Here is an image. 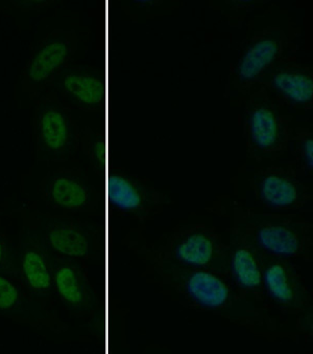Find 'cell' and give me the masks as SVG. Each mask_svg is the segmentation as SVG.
Masks as SVG:
<instances>
[{"label": "cell", "instance_id": "cell-8", "mask_svg": "<svg viewBox=\"0 0 313 354\" xmlns=\"http://www.w3.org/2000/svg\"><path fill=\"white\" fill-rule=\"evenodd\" d=\"M74 30L57 28L44 36L34 48L20 75V91L30 100L38 99L50 88L57 75L70 64L79 48Z\"/></svg>", "mask_w": 313, "mask_h": 354}, {"label": "cell", "instance_id": "cell-4", "mask_svg": "<svg viewBox=\"0 0 313 354\" xmlns=\"http://www.w3.org/2000/svg\"><path fill=\"white\" fill-rule=\"evenodd\" d=\"M21 217L56 255L86 261L103 260L107 253V236L101 223L81 221L66 213L52 214L36 207H24Z\"/></svg>", "mask_w": 313, "mask_h": 354}, {"label": "cell", "instance_id": "cell-23", "mask_svg": "<svg viewBox=\"0 0 313 354\" xmlns=\"http://www.w3.org/2000/svg\"><path fill=\"white\" fill-rule=\"evenodd\" d=\"M0 274L11 277L20 282L17 266V249L13 241L1 230H0Z\"/></svg>", "mask_w": 313, "mask_h": 354}, {"label": "cell", "instance_id": "cell-20", "mask_svg": "<svg viewBox=\"0 0 313 354\" xmlns=\"http://www.w3.org/2000/svg\"><path fill=\"white\" fill-rule=\"evenodd\" d=\"M79 151L82 152L95 173L101 176L103 173L107 174L109 145L107 136L103 132L90 127L81 130Z\"/></svg>", "mask_w": 313, "mask_h": 354}, {"label": "cell", "instance_id": "cell-21", "mask_svg": "<svg viewBox=\"0 0 313 354\" xmlns=\"http://www.w3.org/2000/svg\"><path fill=\"white\" fill-rule=\"evenodd\" d=\"M272 5L265 0H225V1H210L209 7L219 12L227 19L232 28H241L250 15Z\"/></svg>", "mask_w": 313, "mask_h": 354}, {"label": "cell", "instance_id": "cell-12", "mask_svg": "<svg viewBox=\"0 0 313 354\" xmlns=\"http://www.w3.org/2000/svg\"><path fill=\"white\" fill-rule=\"evenodd\" d=\"M52 264L54 297L73 317H92L99 308L97 290L88 276L84 260L56 255L48 250Z\"/></svg>", "mask_w": 313, "mask_h": 354}, {"label": "cell", "instance_id": "cell-18", "mask_svg": "<svg viewBox=\"0 0 313 354\" xmlns=\"http://www.w3.org/2000/svg\"><path fill=\"white\" fill-rule=\"evenodd\" d=\"M16 249L22 286L39 300L54 306L56 297L48 249L24 221H22Z\"/></svg>", "mask_w": 313, "mask_h": 354}, {"label": "cell", "instance_id": "cell-24", "mask_svg": "<svg viewBox=\"0 0 313 354\" xmlns=\"http://www.w3.org/2000/svg\"><path fill=\"white\" fill-rule=\"evenodd\" d=\"M313 307L310 306L306 310L298 315L296 327L303 337L307 339H312L313 335Z\"/></svg>", "mask_w": 313, "mask_h": 354}, {"label": "cell", "instance_id": "cell-17", "mask_svg": "<svg viewBox=\"0 0 313 354\" xmlns=\"http://www.w3.org/2000/svg\"><path fill=\"white\" fill-rule=\"evenodd\" d=\"M257 87L264 89L279 104L300 111L313 109V72L294 55L278 61L260 79Z\"/></svg>", "mask_w": 313, "mask_h": 354}, {"label": "cell", "instance_id": "cell-22", "mask_svg": "<svg viewBox=\"0 0 313 354\" xmlns=\"http://www.w3.org/2000/svg\"><path fill=\"white\" fill-rule=\"evenodd\" d=\"M180 1H165V0H134L121 5L123 11L133 21L154 19L158 16L164 15L174 11L182 6Z\"/></svg>", "mask_w": 313, "mask_h": 354}, {"label": "cell", "instance_id": "cell-5", "mask_svg": "<svg viewBox=\"0 0 313 354\" xmlns=\"http://www.w3.org/2000/svg\"><path fill=\"white\" fill-rule=\"evenodd\" d=\"M294 38L296 32L280 26H267L250 36L230 64L225 97L241 104L278 61L296 50Z\"/></svg>", "mask_w": 313, "mask_h": 354}, {"label": "cell", "instance_id": "cell-2", "mask_svg": "<svg viewBox=\"0 0 313 354\" xmlns=\"http://www.w3.org/2000/svg\"><path fill=\"white\" fill-rule=\"evenodd\" d=\"M144 227L128 232L123 244L139 260L154 259L187 268L212 270L225 277L227 243L213 227L181 221L154 242L143 236Z\"/></svg>", "mask_w": 313, "mask_h": 354}, {"label": "cell", "instance_id": "cell-3", "mask_svg": "<svg viewBox=\"0 0 313 354\" xmlns=\"http://www.w3.org/2000/svg\"><path fill=\"white\" fill-rule=\"evenodd\" d=\"M215 205L216 214L232 219V227L245 236L262 253L290 260L312 262L313 225L296 213L258 212L230 201Z\"/></svg>", "mask_w": 313, "mask_h": 354}, {"label": "cell", "instance_id": "cell-6", "mask_svg": "<svg viewBox=\"0 0 313 354\" xmlns=\"http://www.w3.org/2000/svg\"><path fill=\"white\" fill-rule=\"evenodd\" d=\"M239 117L248 156L257 162L277 160L290 147L292 117L264 89L256 87L243 102Z\"/></svg>", "mask_w": 313, "mask_h": 354}, {"label": "cell", "instance_id": "cell-25", "mask_svg": "<svg viewBox=\"0 0 313 354\" xmlns=\"http://www.w3.org/2000/svg\"><path fill=\"white\" fill-rule=\"evenodd\" d=\"M52 3H54V1H52V0H17V1L12 0V1H10L11 7L21 12L37 11V10L48 7Z\"/></svg>", "mask_w": 313, "mask_h": 354}, {"label": "cell", "instance_id": "cell-7", "mask_svg": "<svg viewBox=\"0 0 313 354\" xmlns=\"http://www.w3.org/2000/svg\"><path fill=\"white\" fill-rule=\"evenodd\" d=\"M34 146L39 162H63L79 152L81 129L71 107L56 91H44L34 105Z\"/></svg>", "mask_w": 313, "mask_h": 354}, {"label": "cell", "instance_id": "cell-19", "mask_svg": "<svg viewBox=\"0 0 313 354\" xmlns=\"http://www.w3.org/2000/svg\"><path fill=\"white\" fill-rule=\"evenodd\" d=\"M290 145H292V160L288 168L299 176H308L313 172V132L309 127H296L292 130Z\"/></svg>", "mask_w": 313, "mask_h": 354}, {"label": "cell", "instance_id": "cell-9", "mask_svg": "<svg viewBox=\"0 0 313 354\" xmlns=\"http://www.w3.org/2000/svg\"><path fill=\"white\" fill-rule=\"evenodd\" d=\"M103 195L113 211L133 217L141 227L172 203L170 195L148 180L119 169L108 171Z\"/></svg>", "mask_w": 313, "mask_h": 354}, {"label": "cell", "instance_id": "cell-1", "mask_svg": "<svg viewBox=\"0 0 313 354\" xmlns=\"http://www.w3.org/2000/svg\"><path fill=\"white\" fill-rule=\"evenodd\" d=\"M140 261L145 266L142 276L146 281L185 306L225 317L261 337L282 335L270 309L241 297L221 274L159 260Z\"/></svg>", "mask_w": 313, "mask_h": 354}, {"label": "cell", "instance_id": "cell-10", "mask_svg": "<svg viewBox=\"0 0 313 354\" xmlns=\"http://www.w3.org/2000/svg\"><path fill=\"white\" fill-rule=\"evenodd\" d=\"M39 194L48 209L71 215L97 212L105 198L103 191L79 169L61 168L48 173L39 184Z\"/></svg>", "mask_w": 313, "mask_h": 354}, {"label": "cell", "instance_id": "cell-13", "mask_svg": "<svg viewBox=\"0 0 313 354\" xmlns=\"http://www.w3.org/2000/svg\"><path fill=\"white\" fill-rule=\"evenodd\" d=\"M249 183L256 201L270 211L296 213L312 203L308 187L290 168L260 169L254 173Z\"/></svg>", "mask_w": 313, "mask_h": 354}, {"label": "cell", "instance_id": "cell-14", "mask_svg": "<svg viewBox=\"0 0 313 354\" xmlns=\"http://www.w3.org/2000/svg\"><path fill=\"white\" fill-rule=\"evenodd\" d=\"M0 317L56 335L68 330L54 306L32 296L19 281L0 274Z\"/></svg>", "mask_w": 313, "mask_h": 354}, {"label": "cell", "instance_id": "cell-11", "mask_svg": "<svg viewBox=\"0 0 313 354\" xmlns=\"http://www.w3.org/2000/svg\"><path fill=\"white\" fill-rule=\"evenodd\" d=\"M261 259L268 308H275L284 315H299L312 306V292L292 260L262 252Z\"/></svg>", "mask_w": 313, "mask_h": 354}, {"label": "cell", "instance_id": "cell-16", "mask_svg": "<svg viewBox=\"0 0 313 354\" xmlns=\"http://www.w3.org/2000/svg\"><path fill=\"white\" fill-rule=\"evenodd\" d=\"M228 233L225 278L241 297L268 308L264 297L261 251L233 227Z\"/></svg>", "mask_w": 313, "mask_h": 354}, {"label": "cell", "instance_id": "cell-15", "mask_svg": "<svg viewBox=\"0 0 313 354\" xmlns=\"http://www.w3.org/2000/svg\"><path fill=\"white\" fill-rule=\"evenodd\" d=\"M70 107L103 113L108 105V78L103 69L91 65L69 64L50 83V88Z\"/></svg>", "mask_w": 313, "mask_h": 354}]
</instances>
